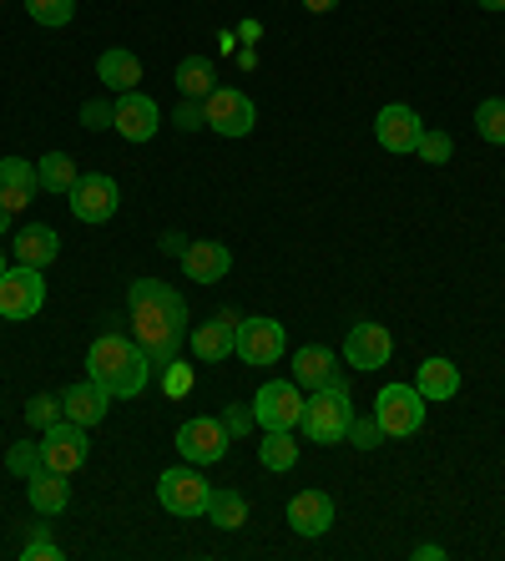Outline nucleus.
<instances>
[{
	"mask_svg": "<svg viewBox=\"0 0 505 561\" xmlns=\"http://www.w3.org/2000/svg\"><path fill=\"white\" fill-rule=\"evenodd\" d=\"M131 340L137 350L152 359V369H168L182 354V340H187V299H182L172 284L162 278H131Z\"/></svg>",
	"mask_w": 505,
	"mask_h": 561,
	"instance_id": "nucleus-1",
	"label": "nucleus"
},
{
	"mask_svg": "<svg viewBox=\"0 0 505 561\" xmlns=\"http://www.w3.org/2000/svg\"><path fill=\"white\" fill-rule=\"evenodd\" d=\"M87 379L106 385L112 400H137V394L147 390V379H152V359L137 350V340L106 329V334H96L87 350Z\"/></svg>",
	"mask_w": 505,
	"mask_h": 561,
	"instance_id": "nucleus-2",
	"label": "nucleus"
},
{
	"mask_svg": "<svg viewBox=\"0 0 505 561\" xmlns=\"http://www.w3.org/2000/svg\"><path fill=\"white\" fill-rule=\"evenodd\" d=\"M349 425H354V400H349V385H344V379H334V385H324V390H313V400H303L298 431L309 435L313 445L349 440Z\"/></svg>",
	"mask_w": 505,
	"mask_h": 561,
	"instance_id": "nucleus-3",
	"label": "nucleus"
},
{
	"mask_svg": "<svg viewBox=\"0 0 505 561\" xmlns=\"http://www.w3.org/2000/svg\"><path fill=\"white\" fill-rule=\"evenodd\" d=\"M157 501H162V511H172V516H208L213 485L203 481V470L187 460V466H168L157 476Z\"/></svg>",
	"mask_w": 505,
	"mask_h": 561,
	"instance_id": "nucleus-4",
	"label": "nucleus"
},
{
	"mask_svg": "<svg viewBox=\"0 0 505 561\" xmlns=\"http://www.w3.org/2000/svg\"><path fill=\"white\" fill-rule=\"evenodd\" d=\"M425 394L415 390V385H385V390L375 394V420L385 425L389 440H410V435H420V425H425Z\"/></svg>",
	"mask_w": 505,
	"mask_h": 561,
	"instance_id": "nucleus-5",
	"label": "nucleus"
},
{
	"mask_svg": "<svg viewBox=\"0 0 505 561\" xmlns=\"http://www.w3.org/2000/svg\"><path fill=\"white\" fill-rule=\"evenodd\" d=\"M87 456H91V435H87V425H77V420H56V425L41 431V466L46 470L71 476V470L87 466Z\"/></svg>",
	"mask_w": 505,
	"mask_h": 561,
	"instance_id": "nucleus-6",
	"label": "nucleus"
},
{
	"mask_svg": "<svg viewBox=\"0 0 505 561\" xmlns=\"http://www.w3.org/2000/svg\"><path fill=\"white\" fill-rule=\"evenodd\" d=\"M46 309V278L41 268H26L15 263L0 274V319H36Z\"/></svg>",
	"mask_w": 505,
	"mask_h": 561,
	"instance_id": "nucleus-7",
	"label": "nucleus"
},
{
	"mask_svg": "<svg viewBox=\"0 0 505 561\" xmlns=\"http://www.w3.org/2000/svg\"><path fill=\"white\" fill-rule=\"evenodd\" d=\"M288 350L284 340V324L278 319H268V313H259V319H238V340H233V354L243 359V365H278Z\"/></svg>",
	"mask_w": 505,
	"mask_h": 561,
	"instance_id": "nucleus-8",
	"label": "nucleus"
},
{
	"mask_svg": "<svg viewBox=\"0 0 505 561\" xmlns=\"http://www.w3.org/2000/svg\"><path fill=\"white\" fill-rule=\"evenodd\" d=\"M253 420L263 431H298L303 420V390L294 379H268L259 394H253Z\"/></svg>",
	"mask_w": 505,
	"mask_h": 561,
	"instance_id": "nucleus-9",
	"label": "nucleus"
},
{
	"mask_svg": "<svg viewBox=\"0 0 505 561\" xmlns=\"http://www.w3.org/2000/svg\"><path fill=\"white\" fill-rule=\"evenodd\" d=\"M203 122L218 137H248L253 122H259V106H253L248 92H238V87H213V96L203 102Z\"/></svg>",
	"mask_w": 505,
	"mask_h": 561,
	"instance_id": "nucleus-10",
	"label": "nucleus"
},
{
	"mask_svg": "<svg viewBox=\"0 0 505 561\" xmlns=\"http://www.w3.org/2000/svg\"><path fill=\"white\" fill-rule=\"evenodd\" d=\"M228 445H233V435H228V425L213 415H193L182 420L177 431V456L193 460V466H218L222 456H228Z\"/></svg>",
	"mask_w": 505,
	"mask_h": 561,
	"instance_id": "nucleus-11",
	"label": "nucleus"
},
{
	"mask_svg": "<svg viewBox=\"0 0 505 561\" xmlns=\"http://www.w3.org/2000/svg\"><path fill=\"white\" fill-rule=\"evenodd\" d=\"M66 197H71V218L77 222H112L122 208V187L106 172H81Z\"/></svg>",
	"mask_w": 505,
	"mask_h": 561,
	"instance_id": "nucleus-12",
	"label": "nucleus"
},
{
	"mask_svg": "<svg viewBox=\"0 0 505 561\" xmlns=\"http://www.w3.org/2000/svg\"><path fill=\"white\" fill-rule=\"evenodd\" d=\"M375 137H379V147L385 152H394V157H410L420 147V137H425V122H420V112L415 106H385L375 117Z\"/></svg>",
	"mask_w": 505,
	"mask_h": 561,
	"instance_id": "nucleus-13",
	"label": "nucleus"
},
{
	"mask_svg": "<svg viewBox=\"0 0 505 561\" xmlns=\"http://www.w3.org/2000/svg\"><path fill=\"white\" fill-rule=\"evenodd\" d=\"M389 354H394V334L375 319H364V324L349 329V340H344V365L354 369H385Z\"/></svg>",
	"mask_w": 505,
	"mask_h": 561,
	"instance_id": "nucleus-14",
	"label": "nucleus"
},
{
	"mask_svg": "<svg viewBox=\"0 0 505 561\" xmlns=\"http://www.w3.org/2000/svg\"><path fill=\"white\" fill-rule=\"evenodd\" d=\"M112 127H117L127 142H152L157 127H162V106L147 92H122L117 112H112Z\"/></svg>",
	"mask_w": 505,
	"mask_h": 561,
	"instance_id": "nucleus-15",
	"label": "nucleus"
},
{
	"mask_svg": "<svg viewBox=\"0 0 505 561\" xmlns=\"http://www.w3.org/2000/svg\"><path fill=\"white\" fill-rule=\"evenodd\" d=\"M233 340H238V313L233 309H218L208 319V324H197L193 329V354L203 359V365H218V359H228L233 354Z\"/></svg>",
	"mask_w": 505,
	"mask_h": 561,
	"instance_id": "nucleus-16",
	"label": "nucleus"
},
{
	"mask_svg": "<svg viewBox=\"0 0 505 561\" xmlns=\"http://www.w3.org/2000/svg\"><path fill=\"white\" fill-rule=\"evenodd\" d=\"M41 193V178H36V162L26 157H0V208H31Z\"/></svg>",
	"mask_w": 505,
	"mask_h": 561,
	"instance_id": "nucleus-17",
	"label": "nucleus"
},
{
	"mask_svg": "<svg viewBox=\"0 0 505 561\" xmlns=\"http://www.w3.org/2000/svg\"><path fill=\"white\" fill-rule=\"evenodd\" d=\"M61 410L66 420H77V425H102L106 410H112V390L106 385H96V379H77L71 390H61Z\"/></svg>",
	"mask_w": 505,
	"mask_h": 561,
	"instance_id": "nucleus-18",
	"label": "nucleus"
},
{
	"mask_svg": "<svg viewBox=\"0 0 505 561\" xmlns=\"http://www.w3.org/2000/svg\"><path fill=\"white\" fill-rule=\"evenodd\" d=\"M288 526H294L298 536H324L329 526H334V496L329 491H298L294 501H288Z\"/></svg>",
	"mask_w": 505,
	"mask_h": 561,
	"instance_id": "nucleus-19",
	"label": "nucleus"
},
{
	"mask_svg": "<svg viewBox=\"0 0 505 561\" xmlns=\"http://www.w3.org/2000/svg\"><path fill=\"white\" fill-rule=\"evenodd\" d=\"M228 268H233V253H228V243H213V238H197L182 253V274L193 284H218V278H228Z\"/></svg>",
	"mask_w": 505,
	"mask_h": 561,
	"instance_id": "nucleus-20",
	"label": "nucleus"
},
{
	"mask_svg": "<svg viewBox=\"0 0 505 561\" xmlns=\"http://www.w3.org/2000/svg\"><path fill=\"white\" fill-rule=\"evenodd\" d=\"M11 253H15V263H26V268H46V263L61 253V233H56L51 222H26V228L11 238Z\"/></svg>",
	"mask_w": 505,
	"mask_h": 561,
	"instance_id": "nucleus-21",
	"label": "nucleus"
},
{
	"mask_svg": "<svg viewBox=\"0 0 505 561\" xmlns=\"http://www.w3.org/2000/svg\"><path fill=\"white\" fill-rule=\"evenodd\" d=\"M338 365H334V350H324V344H303V350L294 354V385L298 390H324V385H334Z\"/></svg>",
	"mask_w": 505,
	"mask_h": 561,
	"instance_id": "nucleus-22",
	"label": "nucleus"
},
{
	"mask_svg": "<svg viewBox=\"0 0 505 561\" xmlns=\"http://www.w3.org/2000/svg\"><path fill=\"white\" fill-rule=\"evenodd\" d=\"M26 496H31V511H36V516H61V511L71 506V485H66L61 470L41 466L26 481Z\"/></svg>",
	"mask_w": 505,
	"mask_h": 561,
	"instance_id": "nucleus-23",
	"label": "nucleus"
},
{
	"mask_svg": "<svg viewBox=\"0 0 505 561\" xmlns=\"http://www.w3.org/2000/svg\"><path fill=\"white\" fill-rule=\"evenodd\" d=\"M96 77H102V87H112V92H137V81H142V61H137L127 46H112V51L96 56Z\"/></svg>",
	"mask_w": 505,
	"mask_h": 561,
	"instance_id": "nucleus-24",
	"label": "nucleus"
},
{
	"mask_svg": "<svg viewBox=\"0 0 505 561\" xmlns=\"http://www.w3.org/2000/svg\"><path fill=\"white\" fill-rule=\"evenodd\" d=\"M415 390L425 394V400H455V390H460V369H455V359H445V354L425 359L420 375H415Z\"/></svg>",
	"mask_w": 505,
	"mask_h": 561,
	"instance_id": "nucleus-25",
	"label": "nucleus"
},
{
	"mask_svg": "<svg viewBox=\"0 0 505 561\" xmlns=\"http://www.w3.org/2000/svg\"><path fill=\"white\" fill-rule=\"evenodd\" d=\"M208 522L218 526V531H243V526H248V496H243V491H233V485L213 491Z\"/></svg>",
	"mask_w": 505,
	"mask_h": 561,
	"instance_id": "nucleus-26",
	"label": "nucleus"
},
{
	"mask_svg": "<svg viewBox=\"0 0 505 561\" xmlns=\"http://www.w3.org/2000/svg\"><path fill=\"white\" fill-rule=\"evenodd\" d=\"M36 178H41V187H46V193H71V187H77V178H81V168H77V157H71V152H46L36 162Z\"/></svg>",
	"mask_w": 505,
	"mask_h": 561,
	"instance_id": "nucleus-27",
	"label": "nucleus"
},
{
	"mask_svg": "<svg viewBox=\"0 0 505 561\" xmlns=\"http://www.w3.org/2000/svg\"><path fill=\"white\" fill-rule=\"evenodd\" d=\"M213 61L208 56H182V66H177V92L182 96H193V102H208L213 96Z\"/></svg>",
	"mask_w": 505,
	"mask_h": 561,
	"instance_id": "nucleus-28",
	"label": "nucleus"
},
{
	"mask_svg": "<svg viewBox=\"0 0 505 561\" xmlns=\"http://www.w3.org/2000/svg\"><path fill=\"white\" fill-rule=\"evenodd\" d=\"M259 460H263V470H294V466H298L294 431H263V440H259Z\"/></svg>",
	"mask_w": 505,
	"mask_h": 561,
	"instance_id": "nucleus-29",
	"label": "nucleus"
},
{
	"mask_svg": "<svg viewBox=\"0 0 505 561\" xmlns=\"http://www.w3.org/2000/svg\"><path fill=\"white\" fill-rule=\"evenodd\" d=\"M475 131H480V142L505 147V96H491V102L475 106Z\"/></svg>",
	"mask_w": 505,
	"mask_h": 561,
	"instance_id": "nucleus-30",
	"label": "nucleus"
},
{
	"mask_svg": "<svg viewBox=\"0 0 505 561\" xmlns=\"http://www.w3.org/2000/svg\"><path fill=\"white\" fill-rule=\"evenodd\" d=\"M26 15L36 26H66L71 15H77V0H26Z\"/></svg>",
	"mask_w": 505,
	"mask_h": 561,
	"instance_id": "nucleus-31",
	"label": "nucleus"
},
{
	"mask_svg": "<svg viewBox=\"0 0 505 561\" xmlns=\"http://www.w3.org/2000/svg\"><path fill=\"white\" fill-rule=\"evenodd\" d=\"M5 470L21 476V481H31V476L41 470V440H15L11 450H5Z\"/></svg>",
	"mask_w": 505,
	"mask_h": 561,
	"instance_id": "nucleus-32",
	"label": "nucleus"
},
{
	"mask_svg": "<svg viewBox=\"0 0 505 561\" xmlns=\"http://www.w3.org/2000/svg\"><path fill=\"white\" fill-rule=\"evenodd\" d=\"M56 420H66L61 394H31L26 400V425L31 431H46V425H56Z\"/></svg>",
	"mask_w": 505,
	"mask_h": 561,
	"instance_id": "nucleus-33",
	"label": "nucleus"
},
{
	"mask_svg": "<svg viewBox=\"0 0 505 561\" xmlns=\"http://www.w3.org/2000/svg\"><path fill=\"white\" fill-rule=\"evenodd\" d=\"M450 152H455L450 131H429L425 127V137H420V147H415L420 162H435V168H440V162H450Z\"/></svg>",
	"mask_w": 505,
	"mask_h": 561,
	"instance_id": "nucleus-34",
	"label": "nucleus"
},
{
	"mask_svg": "<svg viewBox=\"0 0 505 561\" xmlns=\"http://www.w3.org/2000/svg\"><path fill=\"white\" fill-rule=\"evenodd\" d=\"M385 440H389V435H385V425H379L375 415H369V420L354 415V425H349V445H354V450H379Z\"/></svg>",
	"mask_w": 505,
	"mask_h": 561,
	"instance_id": "nucleus-35",
	"label": "nucleus"
},
{
	"mask_svg": "<svg viewBox=\"0 0 505 561\" xmlns=\"http://www.w3.org/2000/svg\"><path fill=\"white\" fill-rule=\"evenodd\" d=\"M21 561H61V547L46 536V526H31V541L21 547Z\"/></svg>",
	"mask_w": 505,
	"mask_h": 561,
	"instance_id": "nucleus-36",
	"label": "nucleus"
},
{
	"mask_svg": "<svg viewBox=\"0 0 505 561\" xmlns=\"http://www.w3.org/2000/svg\"><path fill=\"white\" fill-rule=\"evenodd\" d=\"M112 112H117V102H87V106H81V127H87V131L112 127Z\"/></svg>",
	"mask_w": 505,
	"mask_h": 561,
	"instance_id": "nucleus-37",
	"label": "nucleus"
},
{
	"mask_svg": "<svg viewBox=\"0 0 505 561\" xmlns=\"http://www.w3.org/2000/svg\"><path fill=\"white\" fill-rule=\"evenodd\" d=\"M162 390H168V400H172V394H187V390H193V369L172 359V365L162 369Z\"/></svg>",
	"mask_w": 505,
	"mask_h": 561,
	"instance_id": "nucleus-38",
	"label": "nucleus"
},
{
	"mask_svg": "<svg viewBox=\"0 0 505 561\" xmlns=\"http://www.w3.org/2000/svg\"><path fill=\"white\" fill-rule=\"evenodd\" d=\"M222 425H228V435H248L253 425H259V420H253V405H228Z\"/></svg>",
	"mask_w": 505,
	"mask_h": 561,
	"instance_id": "nucleus-39",
	"label": "nucleus"
},
{
	"mask_svg": "<svg viewBox=\"0 0 505 561\" xmlns=\"http://www.w3.org/2000/svg\"><path fill=\"white\" fill-rule=\"evenodd\" d=\"M172 122H177L182 131H197V127H208V122H203V102H193V96H187V102L177 106V117H172Z\"/></svg>",
	"mask_w": 505,
	"mask_h": 561,
	"instance_id": "nucleus-40",
	"label": "nucleus"
},
{
	"mask_svg": "<svg viewBox=\"0 0 505 561\" xmlns=\"http://www.w3.org/2000/svg\"><path fill=\"white\" fill-rule=\"evenodd\" d=\"M187 243H193V238H182V233H162V243H157V249L168 253V259H182V253H187Z\"/></svg>",
	"mask_w": 505,
	"mask_h": 561,
	"instance_id": "nucleus-41",
	"label": "nucleus"
},
{
	"mask_svg": "<svg viewBox=\"0 0 505 561\" xmlns=\"http://www.w3.org/2000/svg\"><path fill=\"white\" fill-rule=\"evenodd\" d=\"M415 557L420 561H445V547H429V541H425V547H415Z\"/></svg>",
	"mask_w": 505,
	"mask_h": 561,
	"instance_id": "nucleus-42",
	"label": "nucleus"
},
{
	"mask_svg": "<svg viewBox=\"0 0 505 561\" xmlns=\"http://www.w3.org/2000/svg\"><path fill=\"white\" fill-rule=\"evenodd\" d=\"M303 5H309L313 15H329V11H334V5H338V0H303Z\"/></svg>",
	"mask_w": 505,
	"mask_h": 561,
	"instance_id": "nucleus-43",
	"label": "nucleus"
},
{
	"mask_svg": "<svg viewBox=\"0 0 505 561\" xmlns=\"http://www.w3.org/2000/svg\"><path fill=\"white\" fill-rule=\"evenodd\" d=\"M480 11H505V0H475Z\"/></svg>",
	"mask_w": 505,
	"mask_h": 561,
	"instance_id": "nucleus-44",
	"label": "nucleus"
},
{
	"mask_svg": "<svg viewBox=\"0 0 505 561\" xmlns=\"http://www.w3.org/2000/svg\"><path fill=\"white\" fill-rule=\"evenodd\" d=\"M5 228H11V208H0V238H5Z\"/></svg>",
	"mask_w": 505,
	"mask_h": 561,
	"instance_id": "nucleus-45",
	"label": "nucleus"
},
{
	"mask_svg": "<svg viewBox=\"0 0 505 561\" xmlns=\"http://www.w3.org/2000/svg\"><path fill=\"white\" fill-rule=\"evenodd\" d=\"M5 268H11V259H5V249H0V274H5Z\"/></svg>",
	"mask_w": 505,
	"mask_h": 561,
	"instance_id": "nucleus-46",
	"label": "nucleus"
}]
</instances>
